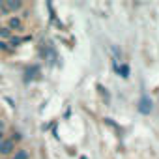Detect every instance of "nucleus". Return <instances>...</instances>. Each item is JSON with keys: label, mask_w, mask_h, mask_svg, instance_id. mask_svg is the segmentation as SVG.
I'll return each instance as SVG.
<instances>
[{"label": "nucleus", "mask_w": 159, "mask_h": 159, "mask_svg": "<svg viewBox=\"0 0 159 159\" xmlns=\"http://www.w3.org/2000/svg\"><path fill=\"white\" fill-rule=\"evenodd\" d=\"M13 148H15V142H13L11 139H4V140H0V153H2V155L11 153V152H13Z\"/></svg>", "instance_id": "1"}, {"label": "nucleus", "mask_w": 159, "mask_h": 159, "mask_svg": "<svg viewBox=\"0 0 159 159\" xmlns=\"http://www.w3.org/2000/svg\"><path fill=\"white\" fill-rule=\"evenodd\" d=\"M8 28H10V30H23V21L13 15V17L8 19Z\"/></svg>", "instance_id": "2"}, {"label": "nucleus", "mask_w": 159, "mask_h": 159, "mask_svg": "<svg viewBox=\"0 0 159 159\" xmlns=\"http://www.w3.org/2000/svg\"><path fill=\"white\" fill-rule=\"evenodd\" d=\"M139 111H140V112H144V114H148V112L152 111V101H150L148 98H142V99H140V103H139Z\"/></svg>", "instance_id": "3"}, {"label": "nucleus", "mask_w": 159, "mask_h": 159, "mask_svg": "<svg viewBox=\"0 0 159 159\" xmlns=\"http://www.w3.org/2000/svg\"><path fill=\"white\" fill-rule=\"evenodd\" d=\"M23 6L21 0H6V10H19Z\"/></svg>", "instance_id": "4"}, {"label": "nucleus", "mask_w": 159, "mask_h": 159, "mask_svg": "<svg viewBox=\"0 0 159 159\" xmlns=\"http://www.w3.org/2000/svg\"><path fill=\"white\" fill-rule=\"evenodd\" d=\"M28 157H30V153H28L26 150H17L11 159H28Z\"/></svg>", "instance_id": "5"}, {"label": "nucleus", "mask_w": 159, "mask_h": 159, "mask_svg": "<svg viewBox=\"0 0 159 159\" xmlns=\"http://www.w3.org/2000/svg\"><path fill=\"white\" fill-rule=\"evenodd\" d=\"M0 38H2V39H10V38H11V30H10L8 26L0 28Z\"/></svg>", "instance_id": "6"}, {"label": "nucleus", "mask_w": 159, "mask_h": 159, "mask_svg": "<svg viewBox=\"0 0 159 159\" xmlns=\"http://www.w3.org/2000/svg\"><path fill=\"white\" fill-rule=\"evenodd\" d=\"M38 71H39V69H38L36 66L28 67V69H26V79H32V77H34V73H38Z\"/></svg>", "instance_id": "7"}, {"label": "nucleus", "mask_w": 159, "mask_h": 159, "mask_svg": "<svg viewBox=\"0 0 159 159\" xmlns=\"http://www.w3.org/2000/svg\"><path fill=\"white\" fill-rule=\"evenodd\" d=\"M10 43H11L13 47H17V45H21V38H13V36H11V38H10Z\"/></svg>", "instance_id": "8"}, {"label": "nucleus", "mask_w": 159, "mask_h": 159, "mask_svg": "<svg viewBox=\"0 0 159 159\" xmlns=\"http://www.w3.org/2000/svg\"><path fill=\"white\" fill-rule=\"evenodd\" d=\"M0 49H8V45H6V41H0Z\"/></svg>", "instance_id": "9"}, {"label": "nucleus", "mask_w": 159, "mask_h": 159, "mask_svg": "<svg viewBox=\"0 0 159 159\" xmlns=\"http://www.w3.org/2000/svg\"><path fill=\"white\" fill-rule=\"evenodd\" d=\"M0 140H4V133L2 131H0Z\"/></svg>", "instance_id": "10"}]
</instances>
